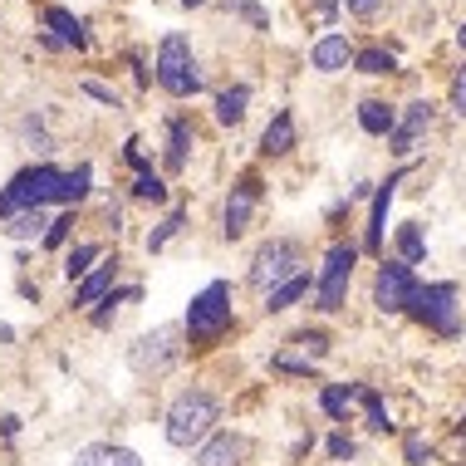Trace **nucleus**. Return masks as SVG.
Masks as SVG:
<instances>
[{"instance_id": "1", "label": "nucleus", "mask_w": 466, "mask_h": 466, "mask_svg": "<svg viewBox=\"0 0 466 466\" xmlns=\"http://www.w3.org/2000/svg\"><path fill=\"white\" fill-rule=\"evenodd\" d=\"M217 398L207 393V388H187V393L172 398L167 408V442L192 451V447H207V437L217 432Z\"/></svg>"}, {"instance_id": "2", "label": "nucleus", "mask_w": 466, "mask_h": 466, "mask_svg": "<svg viewBox=\"0 0 466 466\" xmlns=\"http://www.w3.org/2000/svg\"><path fill=\"white\" fill-rule=\"evenodd\" d=\"M59 192H65V172L49 167V162H40V167H25L15 182L0 192V217H20V211H40L45 201H59Z\"/></svg>"}, {"instance_id": "3", "label": "nucleus", "mask_w": 466, "mask_h": 466, "mask_svg": "<svg viewBox=\"0 0 466 466\" xmlns=\"http://www.w3.org/2000/svg\"><path fill=\"white\" fill-rule=\"evenodd\" d=\"M226 329H231V285L211 280L192 305H187V339H192L197 349H207V344H217Z\"/></svg>"}, {"instance_id": "4", "label": "nucleus", "mask_w": 466, "mask_h": 466, "mask_svg": "<svg viewBox=\"0 0 466 466\" xmlns=\"http://www.w3.org/2000/svg\"><path fill=\"white\" fill-rule=\"evenodd\" d=\"M157 84L167 89L172 98H192L201 94V69H197V55L182 35H167L157 45Z\"/></svg>"}, {"instance_id": "5", "label": "nucleus", "mask_w": 466, "mask_h": 466, "mask_svg": "<svg viewBox=\"0 0 466 466\" xmlns=\"http://www.w3.org/2000/svg\"><path fill=\"white\" fill-rule=\"evenodd\" d=\"M299 266H305V250L299 241H289V236H275L256 250V266H250V285L256 289H280L285 280H295Z\"/></svg>"}, {"instance_id": "6", "label": "nucleus", "mask_w": 466, "mask_h": 466, "mask_svg": "<svg viewBox=\"0 0 466 466\" xmlns=\"http://www.w3.org/2000/svg\"><path fill=\"white\" fill-rule=\"evenodd\" d=\"M177 359H182V329H177V324H162V329L143 334V339L133 344V354H128L133 373H143V378H157V373H167Z\"/></svg>"}, {"instance_id": "7", "label": "nucleus", "mask_w": 466, "mask_h": 466, "mask_svg": "<svg viewBox=\"0 0 466 466\" xmlns=\"http://www.w3.org/2000/svg\"><path fill=\"white\" fill-rule=\"evenodd\" d=\"M408 314L418 324H427V329H437L442 339H451L461 329V324H457V285H418Z\"/></svg>"}, {"instance_id": "8", "label": "nucleus", "mask_w": 466, "mask_h": 466, "mask_svg": "<svg viewBox=\"0 0 466 466\" xmlns=\"http://www.w3.org/2000/svg\"><path fill=\"white\" fill-rule=\"evenodd\" d=\"M354 266H359V250L354 246H334L329 250V260H324V275H319V285H314V295H319V309H339L344 305V295H349V280H354Z\"/></svg>"}, {"instance_id": "9", "label": "nucleus", "mask_w": 466, "mask_h": 466, "mask_svg": "<svg viewBox=\"0 0 466 466\" xmlns=\"http://www.w3.org/2000/svg\"><path fill=\"white\" fill-rule=\"evenodd\" d=\"M412 295H418V280H412L408 260H383V270L373 280V305L383 314H402L412 305Z\"/></svg>"}, {"instance_id": "10", "label": "nucleus", "mask_w": 466, "mask_h": 466, "mask_svg": "<svg viewBox=\"0 0 466 466\" xmlns=\"http://www.w3.org/2000/svg\"><path fill=\"white\" fill-rule=\"evenodd\" d=\"M246 457H250V442L241 432H217V437H207L197 466H246Z\"/></svg>"}, {"instance_id": "11", "label": "nucleus", "mask_w": 466, "mask_h": 466, "mask_svg": "<svg viewBox=\"0 0 466 466\" xmlns=\"http://www.w3.org/2000/svg\"><path fill=\"white\" fill-rule=\"evenodd\" d=\"M256 201H260V182H256V177H246L241 187H231V201H226V236H231V241L250 226Z\"/></svg>"}, {"instance_id": "12", "label": "nucleus", "mask_w": 466, "mask_h": 466, "mask_svg": "<svg viewBox=\"0 0 466 466\" xmlns=\"http://www.w3.org/2000/svg\"><path fill=\"white\" fill-rule=\"evenodd\" d=\"M432 118H437V108H432V104H408L402 123L393 128V153H412V147H418V137L432 128Z\"/></svg>"}, {"instance_id": "13", "label": "nucleus", "mask_w": 466, "mask_h": 466, "mask_svg": "<svg viewBox=\"0 0 466 466\" xmlns=\"http://www.w3.org/2000/svg\"><path fill=\"white\" fill-rule=\"evenodd\" d=\"M349 59H354V49H349V35H324V40L309 49V65L319 69V74L349 69Z\"/></svg>"}, {"instance_id": "14", "label": "nucleus", "mask_w": 466, "mask_h": 466, "mask_svg": "<svg viewBox=\"0 0 466 466\" xmlns=\"http://www.w3.org/2000/svg\"><path fill=\"white\" fill-rule=\"evenodd\" d=\"M398 177L402 172H393V177H388L383 187H378L373 192V211H369V236H363V246L369 250H378L383 246V226H388V207H393V187H398Z\"/></svg>"}, {"instance_id": "15", "label": "nucleus", "mask_w": 466, "mask_h": 466, "mask_svg": "<svg viewBox=\"0 0 466 466\" xmlns=\"http://www.w3.org/2000/svg\"><path fill=\"white\" fill-rule=\"evenodd\" d=\"M74 466H143V457L128 447H113V442H94L84 447L79 457H74Z\"/></svg>"}, {"instance_id": "16", "label": "nucleus", "mask_w": 466, "mask_h": 466, "mask_svg": "<svg viewBox=\"0 0 466 466\" xmlns=\"http://www.w3.org/2000/svg\"><path fill=\"white\" fill-rule=\"evenodd\" d=\"M45 25L55 30V40H59V45H74V49L89 45V35H84V20H79V15H69L65 5H49V10H45Z\"/></svg>"}, {"instance_id": "17", "label": "nucleus", "mask_w": 466, "mask_h": 466, "mask_svg": "<svg viewBox=\"0 0 466 466\" xmlns=\"http://www.w3.org/2000/svg\"><path fill=\"white\" fill-rule=\"evenodd\" d=\"M289 147H295V118L280 108V113L266 123V133H260V153H266V157H280V153H289Z\"/></svg>"}, {"instance_id": "18", "label": "nucleus", "mask_w": 466, "mask_h": 466, "mask_svg": "<svg viewBox=\"0 0 466 466\" xmlns=\"http://www.w3.org/2000/svg\"><path fill=\"white\" fill-rule=\"evenodd\" d=\"M113 275H118V260H104L94 275H84L79 289H74V305H98V299L113 289Z\"/></svg>"}, {"instance_id": "19", "label": "nucleus", "mask_w": 466, "mask_h": 466, "mask_svg": "<svg viewBox=\"0 0 466 466\" xmlns=\"http://www.w3.org/2000/svg\"><path fill=\"white\" fill-rule=\"evenodd\" d=\"M359 123H363V133H373V137H393L398 113L388 108V104H378V98H369V104L359 108Z\"/></svg>"}, {"instance_id": "20", "label": "nucleus", "mask_w": 466, "mask_h": 466, "mask_svg": "<svg viewBox=\"0 0 466 466\" xmlns=\"http://www.w3.org/2000/svg\"><path fill=\"white\" fill-rule=\"evenodd\" d=\"M246 104H250V89H246V84H236V89L217 94V118L226 123V128H236V123L246 118Z\"/></svg>"}, {"instance_id": "21", "label": "nucleus", "mask_w": 466, "mask_h": 466, "mask_svg": "<svg viewBox=\"0 0 466 466\" xmlns=\"http://www.w3.org/2000/svg\"><path fill=\"white\" fill-rule=\"evenodd\" d=\"M305 295H309V275L299 270L295 280H285L280 289H270V305H266V309H270V314H280V309H289L295 299H305Z\"/></svg>"}, {"instance_id": "22", "label": "nucleus", "mask_w": 466, "mask_h": 466, "mask_svg": "<svg viewBox=\"0 0 466 466\" xmlns=\"http://www.w3.org/2000/svg\"><path fill=\"white\" fill-rule=\"evenodd\" d=\"M172 147H167V167L172 172H182L187 167V153H192V128H187V123H172Z\"/></svg>"}, {"instance_id": "23", "label": "nucleus", "mask_w": 466, "mask_h": 466, "mask_svg": "<svg viewBox=\"0 0 466 466\" xmlns=\"http://www.w3.org/2000/svg\"><path fill=\"white\" fill-rule=\"evenodd\" d=\"M354 65H359L363 74H393V69H398V59L388 55V49H359Z\"/></svg>"}, {"instance_id": "24", "label": "nucleus", "mask_w": 466, "mask_h": 466, "mask_svg": "<svg viewBox=\"0 0 466 466\" xmlns=\"http://www.w3.org/2000/svg\"><path fill=\"white\" fill-rule=\"evenodd\" d=\"M89 197V167H74V172H65V192H59V201H65V207H74V201H84Z\"/></svg>"}, {"instance_id": "25", "label": "nucleus", "mask_w": 466, "mask_h": 466, "mask_svg": "<svg viewBox=\"0 0 466 466\" xmlns=\"http://www.w3.org/2000/svg\"><path fill=\"white\" fill-rule=\"evenodd\" d=\"M359 388H349V383H334V388H324V398H319V408L329 412V418H344L349 412V398H354Z\"/></svg>"}, {"instance_id": "26", "label": "nucleus", "mask_w": 466, "mask_h": 466, "mask_svg": "<svg viewBox=\"0 0 466 466\" xmlns=\"http://www.w3.org/2000/svg\"><path fill=\"white\" fill-rule=\"evenodd\" d=\"M98 256H104V250H98L94 241H89V246H74V250H69V266H65V275H69V280H79V275H89V266H94Z\"/></svg>"}, {"instance_id": "27", "label": "nucleus", "mask_w": 466, "mask_h": 466, "mask_svg": "<svg viewBox=\"0 0 466 466\" xmlns=\"http://www.w3.org/2000/svg\"><path fill=\"white\" fill-rule=\"evenodd\" d=\"M35 231H49L45 211H20V217H10V236H20V241H30Z\"/></svg>"}, {"instance_id": "28", "label": "nucleus", "mask_w": 466, "mask_h": 466, "mask_svg": "<svg viewBox=\"0 0 466 466\" xmlns=\"http://www.w3.org/2000/svg\"><path fill=\"white\" fill-rule=\"evenodd\" d=\"M398 250H402V260H408V266H412V260H422V250H427V246H422V231H418L412 221L398 231Z\"/></svg>"}, {"instance_id": "29", "label": "nucleus", "mask_w": 466, "mask_h": 466, "mask_svg": "<svg viewBox=\"0 0 466 466\" xmlns=\"http://www.w3.org/2000/svg\"><path fill=\"white\" fill-rule=\"evenodd\" d=\"M133 197H143V201H167V187H162L157 172H137V182H133Z\"/></svg>"}, {"instance_id": "30", "label": "nucleus", "mask_w": 466, "mask_h": 466, "mask_svg": "<svg viewBox=\"0 0 466 466\" xmlns=\"http://www.w3.org/2000/svg\"><path fill=\"white\" fill-rule=\"evenodd\" d=\"M289 344H299V354H309V363L329 354V339H324L319 329H309V334H295V339H289Z\"/></svg>"}, {"instance_id": "31", "label": "nucleus", "mask_w": 466, "mask_h": 466, "mask_svg": "<svg viewBox=\"0 0 466 466\" xmlns=\"http://www.w3.org/2000/svg\"><path fill=\"white\" fill-rule=\"evenodd\" d=\"M363 408H369V427H378V432H388V412H383V398L373 393V388H359Z\"/></svg>"}, {"instance_id": "32", "label": "nucleus", "mask_w": 466, "mask_h": 466, "mask_svg": "<svg viewBox=\"0 0 466 466\" xmlns=\"http://www.w3.org/2000/svg\"><path fill=\"white\" fill-rule=\"evenodd\" d=\"M177 231H182V211H172V217L162 221L153 236H147V250H162V246H167V241H172V236H177Z\"/></svg>"}, {"instance_id": "33", "label": "nucleus", "mask_w": 466, "mask_h": 466, "mask_svg": "<svg viewBox=\"0 0 466 466\" xmlns=\"http://www.w3.org/2000/svg\"><path fill=\"white\" fill-rule=\"evenodd\" d=\"M451 108H457L461 118H466V65L457 69V79H451Z\"/></svg>"}, {"instance_id": "34", "label": "nucleus", "mask_w": 466, "mask_h": 466, "mask_svg": "<svg viewBox=\"0 0 466 466\" xmlns=\"http://www.w3.org/2000/svg\"><path fill=\"white\" fill-rule=\"evenodd\" d=\"M69 226H74V217H59V221H49V231H45V246H65Z\"/></svg>"}, {"instance_id": "35", "label": "nucleus", "mask_w": 466, "mask_h": 466, "mask_svg": "<svg viewBox=\"0 0 466 466\" xmlns=\"http://www.w3.org/2000/svg\"><path fill=\"white\" fill-rule=\"evenodd\" d=\"M84 94L98 98V104H108V108H118V98H113V89H104V84H94V79H84Z\"/></svg>"}, {"instance_id": "36", "label": "nucleus", "mask_w": 466, "mask_h": 466, "mask_svg": "<svg viewBox=\"0 0 466 466\" xmlns=\"http://www.w3.org/2000/svg\"><path fill=\"white\" fill-rule=\"evenodd\" d=\"M427 457H432V447H422V437H408V461H412V466H422Z\"/></svg>"}, {"instance_id": "37", "label": "nucleus", "mask_w": 466, "mask_h": 466, "mask_svg": "<svg viewBox=\"0 0 466 466\" xmlns=\"http://www.w3.org/2000/svg\"><path fill=\"white\" fill-rule=\"evenodd\" d=\"M241 15H246L250 25H260V30H266V25H270V15H266V10H260V5H250V0H241Z\"/></svg>"}, {"instance_id": "38", "label": "nucleus", "mask_w": 466, "mask_h": 466, "mask_svg": "<svg viewBox=\"0 0 466 466\" xmlns=\"http://www.w3.org/2000/svg\"><path fill=\"white\" fill-rule=\"evenodd\" d=\"M344 5H349V15H373L383 0H344Z\"/></svg>"}, {"instance_id": "39", "label": "nucleus", "mask_w": 466, "mask_h": 466, "mask_svg": "<svg viewBox=\"0 0 466 466\" xmlns=\"http://www.w3.org/2000/svg\"><path fill=\"white\" fill-rule=\"evenodd\" d=\"M329 451L334 457H354V442H349V437H329Z\"/></svg>"}, {"instance_id": "40", "label": "nucleus", "mask_w": 466, "mask_h": 466, "mask_svg": "<svg viewBox=\"0 0 466 466\" xmlns=\"http://www.w3.org/2000/svg\"><path fill=\"white\" fill-rule=\"evenodd\" d=\"M182 5H187V10H192V5H207V0H182Z\"/></svg>"}, {"instance_id": "41", "label": "nucleus", "mask_w": 466, "mask_h": 466, "mask_svg": "<svg viewBox=\"0 0 466 466\" xmlns=\"http://www.w3.org/2000/svg\"><path fill=\"white\" fill-rule=\"evenodd\" d=\"M461 49H466V25H461Z\"/></svg>"}]
</instances>
